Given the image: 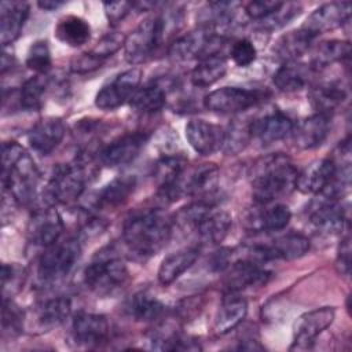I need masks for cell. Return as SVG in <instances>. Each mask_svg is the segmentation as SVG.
Returning a JSON list of instances; mask_svg holds the SVG:
<instances>
[{
  "instance_id": "484cf974",
  "label": "cell",
  "mask_w": 352,
  "mask_h": 352,
  "mask_svg": "<svg viewBox=\"0 0 352 352\" xmlns=\"http://www.w3.org/2000/svg\"><path fill=\"white\" fill-rule=\"evenodd\" d=\"M30 7L26 1H1L0 4V43L12 44L22 33Z\"/></svg>"
},
{
  "instance_id": "8d00e7d4",
  "label": "cell",
  "mask_w": 352,
  "mask_h": 352,
  "mask_svg": "<svg viewBox=\"0 0 352 352\" xmlns=\"http://www.w3.org/2000/svg\"><path fill=\"white\" fill-rule=\"evenodd\" d=\"M349 55H351L349 41H342V40L322 41L315 48L309 66L314 72H318L336 62H342L344 59H348Z\"/></svg>"
},
{
  "instance_id": "ab89813d",
  "label": "cell",
  "mask_w": 352,
  "mask_h": 352,
  "mask_svg": "<svg viewBox=\"0 0 352 352\" xmlns=\"http://www.w3.org/2000/svg\"><path fill=\"white\" fill-rule=\"evenodd\" d=\"M250 124L252 120H235L232 124H230L228 129L224 131V140L221 147L226 154H238L248 146L253 138Z\"/></svg>"
},
{
  "instance_id": "6da1fadb",
  "label": "cell",
  "mask_w": 352,
  "mask_h": 352,
  "mask_svg": "<svg viewBox=\"0 0 352 352\" xmlns=\"http://www.w3.org/2000/svg\"><path fill=\"white\" fill-rule=\"evenodd\" d=\"M298 170L293 161L282 154L258 158L250 172L252 195L256 204H272L296 188Z\"/></svg>"
},
{
  "instance_id": "4316f807",
  "label": "cell",
  "mask_w": 352,
  "mask_h": 352,
  "mask_svg": "<svg viewBox=\"0 0 352 352\" xmlns=\"http://www.w3.org/2000/svg\"><path fill=\"white\" fill-rule=\"evenodd\" d=\"M248 314V302L238 293H226L221 304L219 305L214 320L213 331L217 336H224L242 323Z\"/></svg>"
},
{
  "instance_id": "83f0119b",
  "label": "cell",
  "mask_w": 352,
  "mask_h": 352,
  "mask_svg": "<svg viewBox=\"0 0 352 352\" xmlns=\"http://www.w3.org/2000/svg\"><path fill=\"white\" fill-rule=\"evenodd\" d=\"M348 98L346 85L341 81H323L311 87L308 99L316 113L331 116Z\"/></svg>"
},
{
  "instance_id": "bcb514c9",
  "label": "cell",
  "mask_w": 352,
  "mask_h": 352,
  "mask_svg": "<svg viewBox=\"0 0 352 352\" xmlns=\"http://www.w3.org/2000/svg\"><path fill=\"white\" fill-rule=\"evenodd\" d=\"M230 56L232 62L239 67L250 66L257 58V50L249 38H238L230 48Z\"/></svg>"
},
{
  "instance_id": "5bb4252c",
  "label": "cell",
  "mask_w": 352,
  "mask_h": 352,
  "mask_svg": "<svg viewBox=\"0 0 352 352\" xmlns=\"http://www.w3.org/2000/svg\"><path fill=\"white\" fill-rule=\"evenodd\" d=\"M224 271L223 286L226 293H238L248 287L263 286L271 278V271L264 264L242 256L231 261Z\"/></svg>"
},
{
  "instance_id": "816d5d0a",
  "label": "cell",
  "mask_w": 352,
  "mask_h": 352,
  "mask_svg": "<svg viewBox=\"0 0 352 352\" xmlns=\"http://www.w3.org/2000/svg\"><path fill=\"white\" fill-rule=\"evenodd\" d=\"M236 349H239V351H263L264 346L258 341H256L253 338H248V340H242L241 344L236 346Z\"/></svg>"
},
{
  "instance_id": "7402d4cb",
  "label": "cell",
  "mask_w": 352,
  "mask_h": 352,
  "mask_svg": "<svg viewBox=\"0 0 352 352\" xmlns=\"http://www.w3.org/2000/svg\"><path fill=\"white\" fill-rule=\"evenodd\" d=\"M110 324L106 316L89 312H80L72 323V336L77 345L98 346L107 341Z\"/></svg>"
},
{
  "instance_id": "7bdbcfd3",
  "label": "cell",
  "mask_w": 352,
  "mask_h": 352,
  "mask_svg": "<svg viewBox=\"0 0 352 352\" xmlns=\"http://www.w3.org/2000/svg\"><path fill=\"white\" fill-rule=\"evenodd\" d=\"M300 14L301 6L298 3H282V6L276 11H274L270 16L261 21V28L265 30H276L287 25Z\"/></svg>"
},
{
  "instance_id": "cb8c5ba5",
  "label": "cell",
  "mask_w": 352,
  "mask_h": 352,
  "mask_svg": "<svg viewBox=\"0 0 352 352\" xmlns=\"http://www.w3.org/2000/svg\"><path fill=\"white\" fill-rule=\"evenodd\" d=\"M330 128L331 116L315 113L294 125V129L292 132L293 143L301 150H312L326 140Z\"/></svg>"
},
{
  "instance_id": "30bf717a",
  "label": "cell",
  "mask_w": 352,
  "mask_h": 352,
  "mask_svg": "<svg viewBox=\"0 0 352 352\" xmlns=\"http://www.w3.org/2000/svg\"><path fill=\"white\" fill-rule=\"evenodd\" d=\"M224 36L216 33L214 30L198 26L180 37H177L169 45V55L176 60H191L201 59L208 55L220 54V47L223 45Z\"/></svg>"
},
{
  "instance_id": "f6af8a7d",
  "label": "cell",
  "mask_w": 352,
  "mask_h": 352,
  "mask_svg": "<svg viewBox=\"0 0 352 352\" xmlns=\"http://www.w3.org/2000/svg\"><path fill=\"white\" fill-rule=\"evenodd\" d=\"M125 38L126 36H124L121 32H117V30L109 32L99 38V41L95 44L91 52L98 58L106 60L109 56L114 55L118 50H121V47H124Z\"/></svg>"
},
{
  "instance_id": "d590c367",
  "label": "cell",
  "mask_w": 352,
  "mask_h": 352,
  "mask_svg": "<svg viewBox=\"0 0 352 352\" xmlns=\"http://www.w3.org/2000/svg\"><path fill=\"white\" fill-rule=\"evenodd\" d=\"M54 33L60 43L70 47H80L91 38V26L81 16L65 15L58 21Z\"/></svg>"
},
{
  "instance_id": "7c38bea8",
  "label": "cell",
  "mask_w": 352,
  "mask_h": 352,
  "mask_svg": "<svg viewBox=\"0 0 352 352\" xmlns=\"http://www.w3.org/2000/svg\"><path fill=\"white\" fill-rule=\"evenodd\" d=\"M142 81V70L131 67L117 74L109 84L103 85L96 96L95 106L100 110H114L129 102L139 89Z\"/></svg>"
},
{
  "instance_id": "ba28073f",
  "label": "cell",
  "mask_w": 352,
  "mask_h": 352,
  "mask_svg": "<svg viewBox=\"0 0 352 352\" xmlns=\"http://www.w3.org/2000/svg\"><path fill=\"white\" fill-rule=\"evenodd\" d=\"M128 280L125 263L116 256L95 258L84 270V282L94 293L109 296L121 289Z\"/></svg>"
},
{
  "instance_id": "b9f144b4",
  "label": "cell",
  "mask_w": 352,
  "mask_h": 352,
  "mask_svg": "<svg viewBox=\"0 0 352 352\" xmlns=\"http://www.w3.org/2000/svg\"><path fill=\"white\" fill-rule=\"evenodd\" d=\"M25 65L37 74H45L51 69L52 58L47 40H37L32 43L26 54Z\"/></svg>"
},
{
  "instance_id": "c3c4849f",
  "label": "cell",
  "mask_w": 352,
  "mask_h": 352,
  "mask_svg": "<svg viewBox=\"0 0 352 352\" xmlns=\"http://www.w3.org/2000/svg\"><path fill=\"white\" fill-rule=\"evenodd\" d=\"M103 62H104L103 59L98 58L91 51L89 52H82V54L76 55L70 60V70L73 73H77V74L91 73V72L99 69L103 65Z\"/></svg>"
},
{
  "instance_id": "74e56055",
  "label": "cell",
  "mask_w": 352,
  "mask_h": 352,
  "mask_svg": "<svg viewBox=\"0 0 352 352\" xmlns=\"http://www.w3.org/2000/svg\"><path fill=\"white\" fill-rule=\"evenodd\" d=\"M131 107L140 114H154L166 103V91L160 84H148L139 88L129 100Z\"/></svg>"
},
{
  "instance_id": "836d02e7",
  "label": "cell",
  "mask_w": 352,
  "mask_h": 352,
  "mask_svg": "<svg viewBox=\"0 0 352 352\" xmlns=\"http://www.w3.org/2000/svg\"><path fill=\"white\" fill-rule=\"evenodd\" d=\"M314 70L309 65H302L297 62H283L278 70L274 73V85L282 92H296L302 89Z\"/></svg>"
},
{
  "instance_id": "603a6c76",
  "label": "cell",
  "mask_w": 352,
  "mask_h": 352,
  "mask_svg": "<svg viewBox=\"0 0 352 352\" xmlns=\"http://www.w3.org/2000/svg\"><path fill=\"white\" fill-rule=\"evenodd\" d=\"M188 144L201 155H212L223 147L224 129L205 120H191L186 125Z\"/></svg>"
},
{
  "instance_id": "60d3db41",
  "label": "cell",
  "mask_w": 352,
  "mask_h": 352,
  "mask_svg": "<svg viewBox=\"0 0 352 352\" xmlns=\"http://www.w3.org/2000/svg\"><path fill=\"white\" fill-rule=\"evenodd\" d=\"M47 77L44 74H37L28 78L19 89V104L25 110H38L43 104V95L47 88Z\"/></svg>"
},
{
  "instance_id": "e0dca14e",
  "label": "cell",
  "mask_w": 352,
  "mask_h": 352,
  "mask_svg": "<svg viewBox=\"0 0 352 352\" xmlns=\"http://www.w3.org/2000/svg\"><path fill=\"white\" fill-rule=\"evenodd\" d=\"M292 219L290 209L283 204H256L254 208L245 212L242 217L243 227L249 231H279L283 230Z\"/></svg>"
},
{
  "instance_id": "8fae6325",
  "label": "cell",
  "mask_w": 352,
  "mask_h": 352,
  "mask_svg": "<svg viewBox=\"0 0 352 352\" xmlns=\"http://www.w3.org/2000/svg\"><path fill=\"white\" fill-rule=\"evenodd\" d=\"M268 95V91L250 89L242 87H221L209 92L204 98L205 109L213 113L232 114L241 113L261 103Z\"/></svg>"
},
{
  "instance_id": "d4e9b609",
  "label": "cell",
  "mask_w": 352,
  "mask_h": 352,
  "mask_svg": "<svg viewBox=\"0 0 352 352\" xmlns=\"http://www.w3.org/2000/svg\"><path fill=\"white\" fill-rule=\"evenodd\" d=\"M66 126L60 118L47 117L40 120L28 133V142L32 150L40 155L51 154L63 140Z\"/></svg>"
},
{
  "instance_id": "681fc988",
  "label": "cell",
  "mask_w": 352,
  "mask_h": 352,
  "mask_svg": "<svg viewBox=\"0 0 352 352\" xmlns=\"http://www.w3.org/2000/svg\"><path fill=\"white\" fill-rule=\"evenodd\" d=\"M135 7V3L129 1H106L103 3L104 15L111 26L120 23Z\"/></svg>"
},
{
  "instance_id": "4dcf8cb0",
  "label": "cell",
  "mask_w": 352,
  "mask_h": 352,
  "mask_svg": "<svg viewBox=\"0 0 352 352\" xmlns=\"http://www.w3.org/2000/svg\"><path fill=\"white\" fill-rule=\"evenodd\" d=\"M72 312V301L69 297L58 296L40 302L34 309V318L37 326L48 331L60 326Z\"/></svg>"
},
{
  "instance_id": "5b68a950",
  "label": "cell",
  "mask_w": 352,
  "mask_h": 352,
  "mask_svg": "<svg viewBox=\"0 0 352 352\" xmlns=\"http://www.w3.org/2000/svg\"><path fill=\"white\" fill-rule=\"evenodd\" d=\"M92 173L89 153H81L73 162L56 165L48 182V194L55 204L67 205L77 201Z\"/></svg>"
},
{
  "instance_id": "4fadbf2b",
  "label": "cell",
  "mask_w": 352,
  "mask_h": 352,
  "mask_svg": "<svg viewBox=\"0 0 352 352\" xmlns=\"http://www.w3.org/2000/svg\"><path fill=\"white\" fill-rule=\"evenodd\" d=\"M336 311L331 307L315 308L297 318L293 326V344L290 351L312 349L316 337L323 333L334 320Z\"/></svg>"
},
{
  "instance_id": "f546056e",
  "label": "cell",
  "mask_w": 352,
  "mask_h": 352,
  "mask_svg": "<svg viewBox=\"0 0 352 352\" xmlns=\"http://www.w3.org/2000/svg\"><path fill=\"white\" fill-rule=\"evenodd\" d=\"M315 38L316 37L309 34L302 28L290 30L276 40L272 51L275 56L283 62H296L300 56L309 51Z\"/></svg>"
},
{
  "instance_id": "9a60e30c",
  "label": "cell",
  "mask_w": 352,
  "mask_h": 352,
  "mask_svg": "<svg viewBox=\"0 0 352 352\" xmlns=\"http://www.w3.org/2000/svg\"><path fill=\"white\" fill-rule=\"evenodd\" d=\"M219 175L217 165L212 162L199 164L192 168L187 166L176 183V198L179 199L187 195L204 199L208 195H212L219 184Z\"/></svg>"
},
{
  "instance_id": "3957f363",
  "label": "cell",
  "mask_w": 352,
  "mask_h": 352,
  "mask_svg": "<svg viewBox=\"0 0 352 352\" xmlns=\"http://www.w3.org/2000/svg\"><path fill=\"white\" fill-rule=\"evenodd\" d=\"M1 162L4 191L21 205L33 202L40 173L30 154L14 140L4 142L1 148Z\"/></svg>"
},
{
  "instance_id": "9c48e42d",
  "label": "cell",
  "mask_w": 352,
  "mask_h": 352,
  "mask_svg": "<svg viewBox=\"0 0 352 352\" xmlns=\"http://www.w3.org/2000/svg\"><path fill=\"white\" fill-rule=\"evenodd\" d=\"M349 184L340 173L330 157L311 162L304 170L298 172L296 188L304 194H322L333 191L342 195L344 188Z\"/></svg>"
},
{
  "instance_id": "ac0fdd59",
  "label": "cell",
  "mask_w": 352,
  "mask_h": 352,
  "mask_svg": "<svg viewBox=\"0 0 352 352\" xmlns=\"http://www.w3.org/2000/svg\"><path fill=\"white\" fill-rule=\"evenodd\" d=\"M147 139V133L142 131L129 132L118 136L99 151V161L109 168H117L131 164L139 155Z\"/></svg>"
},
{
  "instance_id": "8992f818",
  "label": "cell",
  "mask_w": 352,
  "mask_h": 352,
  "mask_svg": "<svg viewBox=\"0 0 352 352\" xmlns=\"http://www.w3.org/2000/svg\"><path fill=\"white\" fill-rule=\"evenodd\" d=\"M169 23L168 15L153 16L140 22L125 38V59L131 65H138L148 59L164 41Z\"/></svg>"
},
{
  "instance_id": "1f68e13d",
  "label": "cell",
  "mask_w": 352,
  "mask_h": 352,
  "mask_svg": "<svg viewBox=\"0 0 352 352\" xmlns=\"http://www.w3.org/2000/svg\"><path fill=\"white\" fill-rule=\"evenodd\" d=\"M136 186L135 176L124 175L113 179L96 195L95 205L98 209H116L124 205L132 195Z\"/></svg>"
},
{
  "instance_id": "ee69618b",
  "label": "cell",
  "mask_w": 352,
  "mask_h": 352,
  "mask_svg": "<svg viewBox=\"0 0 352 352\" xmlns=\"http://www.w3.org/2000/svg\"><path fill=\"white\" fill-rule=\"evenodd\" d=\"M3 331L11 336L19 334L23 329V312L21 308L7 297L3 298V312H1Z\"/></svg>"
},
{
  "instance_id": "f5cc1de1",
  "label": "cell",
  "mask_w": 352,
  "mask_h": 352,
  "mask_svg": "<svg viewBox=\"0 0 352 352\" xmlns=\"http://www.w3.org/2000/svg\"><path fill=\"white\" fill-rule=\"evenodd\" d=\"M63 4H65V1H60V0H41V1H37V6L44 11H54L59 7H62Z\"/></svg>"
},
{
  "instance_id": "44dd1931",
  "label": "cell",
  "mask_w": 352,
  "mask_h": 352,
  "mask_svg": "<svg viewBox=\"0 0 352 352\" xmlns=\"http://www.w3.org/2000/svg\"><path fill=\"white\" fill-rule=\"evenodd\" d=\"M294 121L278 109L265 111L263 116L252 118V135L263 144H271L292 135Z\"/></svg>"
},
{
  "instance_id": "f35d334b",
  "label": "cell",
  "mask_w": 352,
  "mask_h": 352,
  "mask_svg": "<svg viewBox=\"0 0 352 352\" xmlns=\"http://www.w3.org/2000/svg\"><path fill=\"white\" fill-rule=\"evenodd\" d=\"M165 305L154 296L140 292L129 302L131 315L140 322H154L165 314Z\"/></svg>"
},
{
  "instance_id": "7a4b0ae2",
  "label": "cell",
  "mask_w": 352,
  "mask_h": 352,
  "mask_svg": "<svg viewBox=\"0 0 352 352\" xmlns=\"http://www.w3.org/2000/svg\"><path fill=\"white\" fill-rule=\"evenodd\" d=\"M173 220L160 209L146 210L129 217L122 228L126 249L138 258L158 253L170 239Z\"/></svg>"
},
{
  "instance_id": "52a82bcc",
  "label": "cell",
  "mask_w": 352,
  "mask_h": 352,
  "mask_svg": "<svg viewBox=\"0 0 352 352\" xmlns=\"http://www.w3.org/2000/svg\"><path fill=\"white\" fill-rule=\"evenodd\" d=\"M81 256V246L77 238L58 241L44 249L38 258L37 274L43 282L52 283L63 279L72 272Z\"/></svg>"
},
{
  "instance_id": "d6986e66",
  "label": "cell",
  "mask_w": 352,
  "mask_h": 352,
  "mask_svg": "<svg viewBox=\"0 0 352 352\" xmlns=\"http://www.w3.org/2000/svg\"><path fill=\"white\" fill-rule=\"evenodd\" d=\"M62 232L63 220L55 208L36 210L28 224L29 241L44 249L58 242Z\"/></svg>"
},
{
  "instance_id": "f907efd6",
  "label": "cell",
  "mask_w": 352,
  "mask_h": 352,
  "mask_svg": "<svg viewBox=\"0 0 352 352\" xmlns=\"http://www.w3.org/2000/svg\"><path fill=\"white\" fill-rule=\"evenodd\" d=\"M336 267L338 272L344 276H348L351 272V239L349 235H345L337 249Z\"/></svg>"
},
{
  "instance_id": "277c9868",
  "label": "cell",
  "mask_w": 352,
  "mask_h": 352,
  "mask_svg": "<svg viewBox=\"0 0 352 352\" xmlns=\"http://www.w3.org/2000/svg\"><path fill=\"white\" fill-rule=\"evenodd\" d=\"M175 224L194 232L199 241L216 245L227 236L232 217L228 212L214 208L205 199H199L182 208L173 220Z\"/></svg>"
},
{
  "instance_id": "7dc6e473",
  "label": "cell",
  "mask_w": 352,
  "mask_h": 352,
  "mask_svg": "<svg viewBox=\"0 0 352 352\" xmlns=\"http://www.w3.org/2000/svg\"><path fill=\"white\" fill-rule=\"evenodd\" d=\"M283 1H274V0H256L250 1L245 7V14L252 21H263L264 18L270 16L274 11H276Z\"/></svg>"
},
{
  "instance_id": "f1b7e54d",
  "label": "cell",
  "mask_w": 352,
  "mask_h": 352,
  "mask_svg": "<svg viewBox=\"0 0 352 352\" xmlns=\"http://www.w3.org/2000/svg\"><path fill=\"white\" fill-rule=\"evenodd\" d=\"M199 257V248L188 246L168 254L160 264L157 278L162 286L173 283L180 275L190 270Z\"/></svg>"
},
{
  "instance_id": "ffe728a7",
  "label": "cell",
  "mask_w": 352,
  "mask_h": 352,
  "mask_svg": "<svg viewBox=\"0 0 352 352\" xmlns=\"http://www.w3.org/2000/svg\"><path fill=\"white\" fill-rule=\"evenodd\" d=\"M351 16V3L331 1L318 7L302 23V29L314 37L337 29L346 23Z\"/></svg>"
},
{
  "instance_id": "d6a6232c",
  "label": "cell",
  "mask_w": 352,
  "mask_h": 352,
  "mask_svg": "<svg viewBox=\"0 0 352 352\" xmlns=\"http://www.w3.org/2000/svg\"><path fill=\"white\" fill-rule=\"evenodd\" d=\"M311 248L309 239L297 232H289L265 245V252L270 261L274 260H296L308 253Z\"/></svg>"
},
{
  "instance_id": "e575fe53",
  "label": "cell",
  "mask_w": 352,
  "mask_h": 352,
  "mask_svg": "<svg viewBox=\"0 0 352 352\" xmlns=\"http://www.w3.org/2000/svg\"><path fill=\"white\" fill-rule=\"evenodd\" d=\"M227 73V59L221 54L204 56L191 72V84L197 88H206L217 82Z\"/></svg>"
},
{
  "instance_id": "2e32d148",
  "label": "cell",
  "mask_w": 352,
  "mask_h": 352,
  "mask_svg": "<svg viewBox=\"0 0 352 352\" xmlns=\"http://www.w3.org/2000/svg\"><path fill=\"white\" fill-rule=\"evenodd\" d=\"M309 209V221L316 230L326 234H338L345 230L348 220L341 198L319 194Z\"/></svg>"
}]
</instances>
